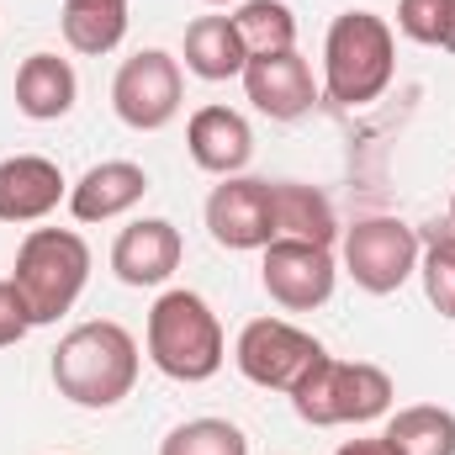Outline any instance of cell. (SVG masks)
Segmentation results:
<instances>
[{"label": "cell", "instance_id": "6da1fadb", "mask_svg": "<svg viewBox=\"0 0 455 455\" xmlns=\"http://www.w3.org/2000/svg\"><path fill=\"white\" fill-rule=\"evenodd\" d=\"M53 387L75 408H116L138 387V339L112 318L69 329L53 349Z\"/></svg>", "mask_w": 455, "mask_h": 455}, {"label": "cell", "instance_id": "7a4b0ae2", "mask_svg": "<svg viewBox=\"0 0 455 455\" xmlns=\"http://www.w3.org/2000/svg\"><path fill=\"white\" fill-rule=\"evenodd\" d=\"M148 360L170 376V381H212L228 360L223 344V323L207 307V297L175 286L148 307Z\"/></svg>", "mask_w": 455, "mask_h": 455}, {"label": "cell", "instance_id": "3957f363", "mask_svg": "<svg viewBox=\"0 0 455 455\" xmlns=\"http://www.w3.org/2000/svg\"><path fill=\"white\" fill-rule=\"evenodd\" d=\"M85 281H91V243L75 228H32L21 238L11 286L21 291L32 329L37 323H59L80 302Z\"/></svg>", "mask_w": 455, "mask_h": 455}, {"label": "cell", "instance_id": "277c9868", "mask_svg": "<svg viewBox=\"0 0 455 455\" xmlns=\"http://www.w3.org/2000/svg\"><path fill=\"white\" fill-rule=\"evenodd\" d=\"M397 37L376 11H344L323 37V96L334 107H365L392 85Z\"/></svg>", "mask_w": 455, "mask_h": 455}, {"label": "cell", "instance_id": "5b68a950", "mask_svg": "<svg viewBox=\"0 0 455 455\" xmlns=\"http://www.w3.org/2000/svg\"><path fill=\"white\" fill-rule=\"evenodd\" d=\"M291 408L313 429H339V424H371L392 408V376L371 360H334L323 355L291 392Z\"/></svg>", "mask_w": 455, "mask_h": 455}, {"label": "cell", "instance_id": "8992f818", "mask_svg": "<svg viewBox=\"0 0 455 455\" xmlns=\"http://www.w3.org/2000/svg\"><path fill=\"white\" fill-rule=\"evenodd\" d=\"M419 254L424 243L403 218H360L344 233V270L371 297H392L408 275H419Z\"/></svg>", "mask_w": 455, "mask_h": 455}, {"label": "cell", "instance_id": "52a82bcc", "mask_svg": "<svg viewBox=\"0 0 455 455\" xmlns=\"http://www.w3.org/2000/svg\"><path fill=\"white\" fill-rule=\"evenodd\" d=\"M323 355H329L323 344L286 318H254V323H243V334L233 344L238 371L265 392H291Z\"/></svg>", "mask_w": 455, "mask_h": 455}, {"label": "cell", "instance_id": "ba28073f", "mask_svg": "<svg viewBox=\"0 0 455 455\" xmlns=\"http://www.w3.org/2000/svg\"><path fill=\"white\" fill-rule=\"evenodd\" d=\"M180 96H186V80H180V64L164 48H138L132 59H122V69L112 80V112L132 132L170 127L175 112H180Z\"/></svg>", "mask_w": 455, "mask_h": 455}, {"label": "cell", "instance_id": "9c48e42d", "mask_svg": "<svg viewBox=\"0 0 455 455\" xmlns=\"http://www.w3.org/2000/svg\"><path fill=\"white\" fill-rule=\"evenodd\" d=\"M259 281H265V291H270L275 307L313 313V307H323L334 297L339 265H334V249H323V243L270 238L265 243V259H259Z\"/></svg>", "mask_w": 455, "mask_h": 455}, {"label": "cell", "instance_id": "30bf717a", "mask_svg": "<svg viewBox=\"0 0 455 455\" xmlns=\"http://www.w3.org/2000/svg\"><path fill=\"white\" fill-rule=\"evenodd\" d=\"M207 228L223 249H265L275 238L270 218V180L223 175V186L207 196Z\"/></svg>", "mask_w": 455, "mask_h": 455}, {"label": "cell", "instance_id": "8fae6325", "mask_svg": "<svg viewBox=\"0 0 455 455\" xmlns=\"http://www.w3.org/2000/svg\"><path fill=\"white\" fill-rule=\"evenodd\" d=\"M238 80H243L249 101H254V107H259L265 116H275V122H297V116L313 112V101H318L313 69H307V59H302L297 48L249 59Z\"/></svg>", "mask_w": 455, "mask_h": 455}, {"label": "cell", "instance_id": "7c38bea8", "mask_svg": "<svg viewBox=\"0 0 455 455\" xmlns=\"http://www.w3.org/2000/svg\"><path fill=\"white\" fill-rule=\"evenodd\" d=\"M180 228L170 218H138L116 233L112 243V270L122 286H164L180 270Z\"/></svg>", "mask_w": 455, "mask_h": 455}, {"label": "cell", "instance_id": "4fadbf2b", "mask_svg": "<svg viewBox=\"0 0 455 455\" xmlns=\"http://www.w3.org/2000/svg\"><path fill=\"white\" fill-rule=\"evenodd\" d=\"M69 196L64 170L43 154L0 159V223H43Z\"/></svg>", "mask_w": 455, "mask_h": 455}, {"label": "cell", "instance_id": "5bb4252c", "mask_svg": "<svg viewBox=\"0 0 455 455\" xmlns=\"http://www.w3.org/2000/svg\"><path fill=\"white\" fill-rule=\"evenodd\" d=\"M148 191V170L132 159H107L91 164L75 186H69V212L75 223H112L122 212H132Z\"/></svg>", "mask_w": 455, "mask_h": 455}, {"label": "cell", "instance_id": "9a60e30c", "mask_svg": "<svg viewBox=\"0 0 455 455\" xmlns=\"http://www.w3.org/2000/svg\"><path fill=\"white\" fill-rule=\"evenodd\" d=\"M186 148L207 175H238L254 159V132L233 107H202L186 122Z\"/></svg>", "mask_w": 455, "mask_h": 455}, {"label": "cell", "instance_id": "2e32d148", "mask_svg": "<svg viewBox=\"0 0 455 455\" xmlns=\"http://www.w3.org/2000/svg\"><path fill=\"white\" fill-rule=\"evenodd\" d=\"M75 96H80V80H75V64L59 59V53H27L21 69H16V112L32 116V122H59V116L75 112Z\"/></svg>", "mask_w": 455, "mask_h": 455}, {"label": "cell", "instance_id": "e0dca14e", "mask_svg": "<svg viewBox=\"0 0 455 455\" xmlns=\"http://www.w3.org/2000/svg\"><path fill=\"white\" fill-rule=\"evenodd\" d=\"M270 218H275V238L323 243V249H334V238H339L334 202L318 186H302V180H275L270 186Z\"/></svg>", "mask_w": 455, "mask_h": 455}, {"label": "cell", "instance_id": "ac0fdd59", "mask_svg": "<svg viewBox=\"0 0 455 455\" xmlns=\"http://www.w3.org/2000/svg\"><path fill=\"white\" fill-rule=\"evenodd\" d=\"M243 64H249V53H243V37H238L233 16H196L186 27V69L196 80L218 85V80L243 75Z\"/></svg>", "mask_w": 455, "mask_h": 455}, {"label": "cell", "instance_id": "d6986e66", "mask_svg": "<svg viewBox=\"0 0 455 455\" xmlns=\"http://www.w3.org/2000/svg\"><path fill=\"white\" fill-rule=\"evenodd\" d=\"M381 440L392 445V455H455V413L440 403L397 408Z\"/></svg>", "mask_w": 455, "mask_h": 455}, {"label": "cell", "instance_id": "ffe728a7", "mask_svg": "<svg viewBox=\"0 0 455 455\" xmlns=\"http://www.w3.org/2000/svg\"><path fill=\"white\" fill-rule=\"evenodd\" d=\"M233 27H238L249 59L297 48V16H291L286 0H243V5L233 11Z\"/></svg>", "mask_w": 455, "mask_h": 455}, {"label": "cell", "instance_id": "44dd1931", "mask_svg": "<svg viewBox=\"0 0 455 455\" xmlns=\"http://www.w3.org/2000/svg\"><path fill=\"white\" fill-rule=\"evenodd\" d=\"M127 37V5H64V43L75 53H112Z\"/></svg>", "mask_w": 455, "mask_h": 455}, {"label": "cell", "instance_id": "7402d4cb", "mask_svg": "<svg viewBox=\"0 0 455 455\" xmlns=\"http://www.w3.org/2000/svg\"><path fill=\"white\" fill-rule=\"evenodd\" d=\"M159 455H249V440L228 419H191L164 435Z\"/></svg>", "mask_w": 455, "mask_h": 455}, {"label": "cell", "instance_id": "603a6c76", "mask_svg": "<svg viewBox=\"0 0 455 455\" xmlns=\"http://www.w3.org/2000/svg\"><path fill=\"white\" fill-rule=\"evenodd\" d=\"M419 275H424V297L435 302L440 318H455V228L435 233L419 254Z\"/></svg>", "mask_w": 455, "mask_h": 455}, {"label": "cell", "instance_id": "cb8c5ba5", "mask_svg": "<svg viewBox=\"0 0 455 455\" xmlns=\"http://www.w3.org/2000/svg\"><path fill=\"white\" fill-rule=\"evenodd\" d=\"M451 11H455V0H403L397 5V27H403V37H413L424 48H445Z\"/></svg>", "mask_w": 455, "mask_h": 455}, {"label": "cell", "instance_id": "d4e9b609", "mask_svg": "<svg viewBox=\"0 0 455 455\" xmlns=\"http://www.w3.org/2000/svg\"><path fill=\"white\" fill-rule=\"evenodd\" d=\"M27 329H32V318H27L21 291H16L11 281H0V349H5V344H21Z\"/></svg>", "mask_w": 455, "mask_h": 455}, {"label": "cell", "instance_id": "484cf974", "mask_svg": "<svg viewBox=\"0 0 455 455\" xmlns=\"http://www.w3.org/2000/svg\"><path fill=\"white\" fill-rule=\"evenodd\" d=\"M334 455H392V445L387 440H344Z\"/></svg>", "mask_w": 455, "mask_h": 455}, {"label": "cell", "instance_id": "4316f807", "mask_svg": "<svg viewBox=\"0 0 455 455\" xmlns=\"http://www.w3.org/2000/svg\"><path fill=\"white\" fill-rule=\"evenodd\" d=\"M64 5H127V0H64Z\"/></svg>", "mask_w": 455, "mask_h": 455}, {"label": "cell", "instance_id": "83f0119b", "mask_svg": "<svg viewBox=\"0 0 455 455\" xmlns=\"http://www.w3.org/2000/svg\"><path fill=\"white\" fill-rule=\"evenodd\" d=\"M445 48L455 53V11H451V32H445Z\"/></svg>", "mask_w": 455, "mask_h": 455}, {"label": "cell", "instance_id": "f1b7e54d", "mask_svg": "<svg viewBox=\"0 0 455 455\" xmlns=\"http://www.w3.org/2000/svg\"><path fill=\"white\" fill-rule=\"evenodd\" d=\"M207 5H233V0H207ZM238 5H243V0H238Z\"/></svg>", "mask_w": 455, "mask_h": 455}, {"label": "cell", "instance_id": "f546056e", "mask_svg": "<svg viewBox=\"0 0 455 455\" xmlns=\"http://www.w3.org/2000/svg\"><path fill=\"white\" fill-rule=\"evenodd\" d=\"M451 228H455V196H451Z\"/></svg>", "mask_w": 455, "mask_h": 455}]
</instances>
